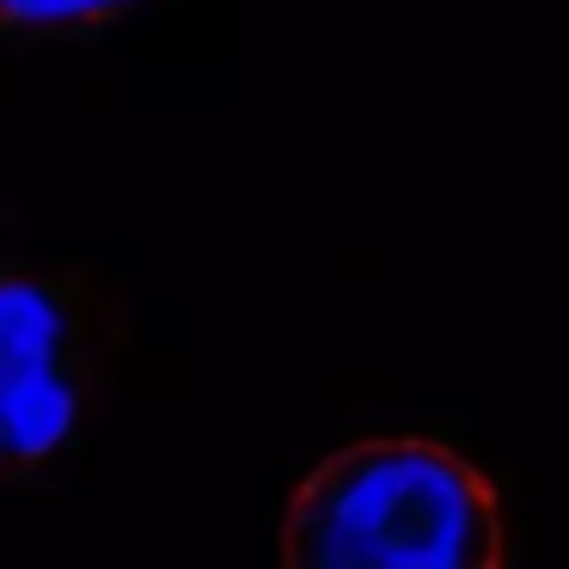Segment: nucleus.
Wrapping results in <instances>:
<instances>
[{
  "instance_id": "f257e3e1",
  "label": "nucleus",
  "mask_w": 569,
  "mask_h": 569,
  "mask_svg": "<svg viewBox=\"0 0 569 569\" xmlns=\"http://www.w3.org/2000/svg\"><path fill=\"white\" fill-rule=\"evenodd\" d=\"M282 569H508L502 496L447 441L337 447L282 515Z\"/></svg>"
},
{
  "instance_id": "f03ea898",
  "label": "nucleus",
  "mask_w": 569,
  "mask_h": 569,
  "mask_svg": "<svg viewBox=\"0 0 569 569\" xmlns=\"http://www.w3.org/2000/svg\"><path fill=\"white\" fill-rule=\"evenodd\" d=\"M104 380V307L68 276H0V478H31L80 435Z\"/></svg>"
},
{
  "instance_id": "7ed1b4c3",
  "label": "nucleus",
  "mask_w": 569,
  "mask_h": 569,
  "mask_svg": "<svg viewBox=\"0 0 569 569\" xmlns=\"http://www.w3.org/2000/svg\"><path fill=\"white\" fill-rule=\"evenodd\" d=\"M148 0H0V38L56 43V38H99Z\"/></svg>"
}]
</instances>
